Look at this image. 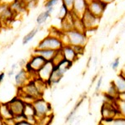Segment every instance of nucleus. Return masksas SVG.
Returning <instances> with one entry per match:
<instances>
[{
  "label": "nucleus",
  "mask_w": 125,
  "mask_h": 125,
  "mask_svg": "<svg viewBox=\"0 0 125 125\" xmlns=\"http://www.w3.org/2000/svg\"><path fill=\"white\" fill-rule=\"evenodd\" d=\"M65 33L68 37V45L80 46V47L85 48V45L88 43V37L86 35V33L79 32L74 29Z\"/></svg>",
  "instance_id": "obj_1"
},
{
  "label": "nucleus",
  "mask_w": 125,
  "mask_h": 125,
  "mask_svg": "<svg viewBox=\"0 0 125 125\" xmlns=\"http://www.w3.org/2000/svg\"><path fill=\"white\" fill-rule=\"evenodd\" d=\"M33 106L36 112V118L37 120L46 116H51L52 107L49 103H48L43 98L36 99L33 103Z\"/></svg>",
  "instance_id": "obj_2"
},
{
  "label": "nucleus",
  "mask_w": 125,
  "mask_h": 125,
  "mask_svg": "<svg viewBox=\"0 0 125 125\" xmlns=\"http://www.w3.org/2000/svg\"><path fill=\"white\" fill-rule=\"evenodd\" d=\"M63 47L61 39L58 38L48 35L39 43V45L36 47L38 49H52L55 51H59Z\"/></svg>",
  "instance_id": "obj_3"
},
{
  "label": "nucleus",
  "mask_w": 125,
  "mask_h": 125,
  "mask_svg": "<svg viewBox=\"0 0 125 125\" xmlns=\"http://www.w3.org/2000/svg\"><path fill=\"white\" fill-rule=\"evenodd\" d=\"M102 119H111L119 115L118 107H117V100L106 101L103 104L101 108Z\"/></svg>",
  "instance_id": "obj_4"
},
{
  "label": "nucleus",
  "mask_w": 125,
  "mask_h": 125,
  "mask_svg": "<svg viewBox=\"0 0 125 125\" xmlns=\"http://www.w3.org/2000/svg\"><path fill=\"white\" fill-rule=\"evenodd\" d=\"M19 89L20 90L19 97H29V98H32L36 100L38 98H42V95H43L38 90L33 80L30 81L29 83H27L25 86H23L21 88H19Z\"/></svg>",
  "instance_id": "obj_5"
},
{
  "label": "nucleus",
  "mask_w": 125,
  "mask_h": 125,
  "mask_svg": "<svg viewBox=\"0 0 125 125\" xmlns=\"http://www.w3.org/2000/svg\"><path fill=\"white\" fill-rule=\"evenodd\" d=\"M81 19L87 32L88 30H95L98 27V25H99L100 19H101L94 15L93 13H91L90 12H88L87 10L85 13L83 14Z\"/></svg>",
  "instance_id": "obj_6"
},
{
  "label": "nucleus",
  "mask_w": 125,
  "mask_h": 125,
  "mask_svg": "<svg viewBox=\"0 0 125 125\" xmlns=\"http://www.w3.org/2000/svg\"><path fill=\"white\" fill-rule=\"evenodd\" d=\"M107 4L99 0H93L88 3V11L98 18H101L105 12Z\"/></svg>",
  "instance_id": "obj_7"
},
{
  "label": "nucleus",
  "mask_w": 125,
  "mask_h": 125,
  "mask_svg": "<svg viewBox=\"0 0 125 125\" xmlns=\"http://www.w3.org/2000/svg\"><path fill=\"white\" fill-rule=\"evenodd\" d=\"M10 109H11L12 113L13 114V118L15 116L19 115H23V110L24 107H25V103H24L21 98H13L12 100H10L9 102H8Z\"/></svg>",
  "instance_id": "obj_8"
},
{
  "label": "nucleus",
  "mask_w": 125,
  "mask_h": 125,
  "mask_svg": "<svg viewBox=\"0 0 125 125\" xmlns=\"http://www.w3.org/2000/svg\"><path fill=\"white\" fill-rule=\"evenodd\" d=\"M54 64L52 61H48L44 64V66L37 73V78H39V79L43 80V82H45L48 84V82L50 78L52 73L53 71Z\"/></svg>",
  "instance_id": "obj_9"
},
{
  "label": "nucleus",
  "mask_w": 125,
  "mask_h": 125,
  "mask_svg": "<svg viewBox=\"0 0 125 125\" xmlns=\"http://www.w3.org/2000/svg\"><path fill=\"white\" fill-rule=\"evenodd\" d=\"M32 77L30 76V74L27 72V70L25 68H22L20 71H19L16 73L14 81L16 85L19 87V88H23V86H25L27 83H29L30 81H32L33 79H31Z\"/></svg>",
  "instance_id": "obj_10"
},
{
  "label": "nucleus",
  "mask_w": 125,
  "mask_h": 125,
  "mask_svg": "<svg viewBox=\"0 0 125 125\" xmlns=\"http://www.w3.org/2000/svg\"><path fill=\"white\" fill-rule=\"evenodd\" d=\"M88 10V2L86 0H75L71 13L76 17L81 18Z\"/></svg>",
  "instance_id": "obj_11"
},
{
  "label": "nucleus",
  "mask_w": 125,
  "mask_h": 125,
  "mask_svg": "<svg viewBox=\"0 0 125 125\" xmlns=\"http://www.w3.org/2000/svg\"><path fill=\"white\" fill-rule=\"evenodd\" d=\"M61 53L63 56L64 59L72 62V63L77 61L78 57H79L75 52L73 47L71 45H63V47L61 49Z\"/></svg>",
  "instance_id": "obj_12"
},
{
  "label": "nucleus",
  "mask_w": 125,
  "mask_h": 125,
  "mask_svg": "<svg viewBox=\"0 0 125 125\" xmlns=\"http://www.w3.org/2000/svg\"><path fill=\"white\" fill-rule=\"evenodd\" d=\"M58 51L52 49H38L35 48L33 52V54H36V55H39L42 58H43L47 62L52 61L53 59L54 56L56 55Z\"/></svg>",
  "instance_id": "obj_13"
},
{
  "label": "nucleus",
  "mask_w": 125,
  "mask_h": 125,
  "mask_svg": "<svg viewBox=\"0 0 125 125\" xmlns=\"http://www.w3.org/2000/svg\"><path fill=\"white\" fill-rule=\"evenodd\" d=\"M12 118H13V114L10 109L8 103L0 104V118L3 121Z\"/></svg>",
  "instance_id": "obj_14"
},
{
  "label": "nucleus",
  "mask_w": 125,
  "mask_h": 125,
  "mask_svg": "<svg viewBox=\"0 0 125 125\" xmlns=\"http://www.w3.org/2000/svg\"><path fill=\"white\" fill-rule=\"evenodd\" d=\"M100 124L103 125H125V118L118 115L111 119H101Z\"/></svg>",
  "instance_id": "obj_15"
},
{
  "label": "nucleus",
  "mask_w": 125,
  "mask_h": 125,
  "mask_svg": "<svg viewBox=\"0 0 125 125\" xmlns=\"http://www.w3.org/2000/svg\"><path fill=\"white\" fill-rule=\"evenodd\" d=\"M112 83L114 85V87L116 88L118 94H123V93H125V78L118 74V77L114 81H112Z\"/></svg>",
  "instance_id": "obj_16"
},
{
  "label": "nucleus",
  "mask_w": 125,
  "mask_h": 125,
  "mask_svg": "<svg viewBox=\"0 0 125 125\" xmlns=\"http://www.w3.org/2000/svg\"><path fill=\"white\" fill-rule=\"evenodd\" d=\"M53 10H54V8H49V9H46L45 11L39 13L37 18V23L40 26L43 23H46V21H47V20L49 19L50 16H51Z\"/></svg>",
  "instance_id": "obj_17"
},
{
  "label": "nucleus",
  "mask_w": 125,
  "mask_h": 125,
  "mask_svg": "<svg viewBox=\"0 0 125 125\" xmlns=\"http://www.w3.org/2000/svg\"><path fill=\"white\" fill-rule=\"evenodd\" d=\"M83 99L84 98H82L79 101H78V103L75 104V106H74V108H73V110L69 113V114H68V115L67 116V118H66V122L67 123H73L74 121L77 110L79 108V107L81 106V104H83Z\"/></svg>",
  "instance_id": "obj_18"
},
{
  "label": "nucleus",
  "mask_w": 125,
  "mask_h": 125,
  "mask_svg": "<svg viewBox=\"0 0 125 125\" xmlns=\"http://www.w3.org/2000/svg\"><path fill=\"white\" fill-rule=\"evenodd\" d=\"M23 114L26 117V119L28 118H32V117H35L36 118V112L33 106V104H25Z\"/></svg>",
  "instance_id": "obj_19"
},
{
  "label": "nucleus",
  "mask_w": 125,
  "mask_h": 125,
  "mask_svg": "<svg viewBox=\"0 0 125 125\" xmlns=\"http://www.w3.org/2000/svg\"><path fill=\"white\" fill-rule=\"evenodd\" d=\"M39 29L36 28V29H33V30H31V31H30L28 34H26V35L23 37V45L29 43V42L31 41V40L33 39L34 37H35V35L37 34L38 32H39Z\"/></svg>",
  "instance_id": "obj_20"
},
{
  "label": "nucleus",
  "mask_w": 125,
  "mask_h": 125,
  "mask_svg": "<svg viewBox=\"0 0 125 125\" xmlns=\"http://www.w3.org/2000/svg\"><path fill=\"white\" fill-rule=\"evenodd\" d=\"M117 107H118L119 115L125 118V101L121 99H117Z\"/></svg>",
  "instance_id": "obj_21"
},
{
  "label": "nucleus",
  "mask_w": 125,
  "mask_h": 125,
  "mask_svg": "<svg viewBox=\"0 0 125 125\" xmlns=\"http://www.w3.org/2000/svg\"><path fill=\"white\" fill-rule=\"evenodd\" d=\"M68 13H69V10H68L63 4H62L61 8H60V10H59V13H58V18H59L62 21V20H63L64 19L67 18Z\"/></svg>",
  "instance_id": "obj_22"
},
{
  "label": "nucleus",
  "mask_w": 125,
  "mask_h": 125,
  "mask_svg": "<svg viewBox=\"0 0 125 125\" xmlns=\"http://www.w3.org/2000/svg\"><path fill=\"white\" fill-rule=\"evenodd\" d=\"M74 1H75V0H62V4H63L68 10H69V12H71L73 9V7Z\"/></svg>",
  "instance_id": "obj_23"
},
{
  "label": "nucleus",
  "mask_w": 125,
  "mask_h": 125,
  "mask_svg": "<svg viewBox=\"0 0 125 125\" xmlns=\"http://www.w3.org/2000/svg\"><path fill=\"white\" fill-rule=\"evenodd\" d=\"M59 2V0H47L44 3V7L46 9H49V8H54L57 3Z\"/></svg>",
  "instance_id": "obj_24"
},
{
  "label": "nucleus",
  "mask_w": 125,
  "mask_h": 125,
  "mask_svg": "<svg viewBox=\"0 0 125 125\" xmlns=\"http://www.w3.org/2000/svg\"><path fill=\"white\" fill-rule=\"evenodd\" d=\"M18 0H0V5L8 6V7H11L14 3H16Z\"/></svg>",
  "instance_id": "obj_25"
},
{
  "label": "nucleus",
  "mask_w": 125,
  "mask_h": 125,
  "mask_svg": "<svg viewBox=\"0 0 125 125\" xmlns=\"http://www.w3.org/2000/svg\"><path fill=\"white\" fill-rule=\"evenodd\" d=\"M119 63H120V58H116L114 61L111 62V68H112V69L116 71V70L118 69V66H119Z\"/></svg>",
  "instance_id": "obj_26"
},
{
  "label": "nucleus",
  "mask_w": 125,
  "mask_h": 125,
  "mask_svg": "<svg viewBox=\"0 0 125 125\" xmlns=\"http://www.w3.org/2000/svg\"><path fill=\"white\" fill-rule=\"evenodd\" d=\"M102 83H103V76H100L98 78V81H97V84H96V87H95V93L98 94L100 90V88L102 86Z\"/></svg>",
  "instance_id": "obj_27"
},
{
  "label": "nucleus",
  "mask_w": 125,
  "mask_h": 125,
  "mask_svg": "<svg viewBox=\"0 0 125 125\" xmlns=\"http://www.w3.org/2000/svg\"><path fill=\"white\" fill-rule=\"evenodd\" d=\"M16 125H35V124H31V123H29V121H27V120H23V121H21V122L17 123Z\"/></svg>",
  "instance_id": "obj_28"
},
{
  "label": "nucleus",
  "mask_w": 125,
  "mask_h": 125,
  "mask_svg": "<svg viewBox=\"0 0 125 125\" xmlns=\"http://www.w3.org/2000/svg\"><path fill=\"white\" fill-rule=\"evenodd\" d=\"M22 2L24 3V5H28V4H29V3H34V2H38V0H21ZM26 8V7H25Z\"/></svg>",
  "instance_id": "obj_29"
},
{
  "label": "nucleus",
  "mask_w": 125,
  "mask_h": 125,
  "mask_svg": "<svg viewBox=\"0 0 125 125\" xmlns=\"http://www.w3.org/2000/svg\"><path fill=\"white\" fill-rule=\"evenodd\" d=\"M99 1H101L102 3H105V4L108 5V4H110V3H114L115 0H99Z\"/></svg>",
  "instance_id": "obj_30"
},
{
  "label": "nucleus",
  "mask_w": 125,
  "mask_h": 125,
  "mask_svg": "<svg viewBox=\"0 0 125 125\" xmlns=\"http://www.w3.org/2000/svg\"><path fill=\"white\" fill-rule=\"evenodd\" d=\"M4 78H5V73L2 72L1 73H0V84H1V83L3 81Z\"/></svg>",
  "instance_id": "obj_31"
},
{
  "label": "nucleus",
  "mask_w": 125,
  "mask_h": 125,
  "mask_svg": "<svg viewBox=\"0 0 125 125\" xmlns=\"http://www.w3.org/2000/svg\"><path fill=\"white\" fill-rule=\"evenodd\" d=\"M118 99H121V100H124L125 101V93H123V94H120L118 95Z\"/></svg>",
  "instance_id": "obj_32"
},
{
  "label": "nucleus",
  "mask_w": 125,
  "mask_h": 125,
  "mask_svg": "<svg viewBox=\"0 0 125 125\" xmlns=\"http://www.w3.org/2000/svg\"><path fill=\"white\" fill-rule=\"evenodd\" d=\"M119 75L123 76L124 78H125V66H124L122 69H121V71L119 73Z\"/></svg>",
  "instance_id": "obj_33"
},
{
  "label": "nucleus",
  "mask_w": 125,
  "mask_h": 125,
  "mask_svg": "<svg viewBox=\"0 0 125 125\" xmlns=\"http://www.w3.org/2000/svg\"><path fill=\"white\" fill-rule=\"evenodd\" d=\"M13 70H11V71H9V76L13 75Z\"/></svg>",
  "instance_id": "obj_34"
},
{
  "label": "nucleus",
  "mask_w": 125,
  "mask_h": 125,
  "mask_svg": "<svg viewBox=\"0 0 125 125\" xmlns=\"http://www.w3.org/2000/svg\"><path fill=\"white\" fill-rule=\"evenodd\" d=\"M0 125H3V120L0 118Z\"/></svg>",
  "instance_id": "obj_35"
},
{
  "label": "nucleus",
  "mask_w": 125,
  "mask_h": 125,
  "mask_svg": "<svg viewBox=\"0 0 125 125\" xmlns=\"http://www.w3.org/2000/svg\"><path fill=\"white\" fill-rule=\"evenodd\" d=\"M86 1H87V2H88V3H89V2H91V1H93V0H86Z\"/></svg>",
  "instance_id": "obj_36"
},
{
  "label": "nucleus",
  "mask_w": 125,
  "mask_h": 125,
  "mask_svg": "<svg viewBox=\"0 0 125 125\" xmlns=\"http://www.w3.org/2000/svg\"><path fill=\"white\" fill-rule=\"evenodd\" d=\"M98 125H103L102 124H100V123H99V124H98Z\"/></svg>",
  "instance_id": "obj_37"
},
{
  "label": "nucleus",
  "mask_w": 125,
  "mask_h": 125,
  "mask_svg": "<svg viewBox=\"0 0 125 125\" xmlns=\"http://www.w3.org/2000/svg\"><path fill=\"white\" fill-rule=\"evenodd\" d=\"M38 1H39V0H38Z\"/></svg>",
  "instance_id": "obj_38"
}]
</instances>
